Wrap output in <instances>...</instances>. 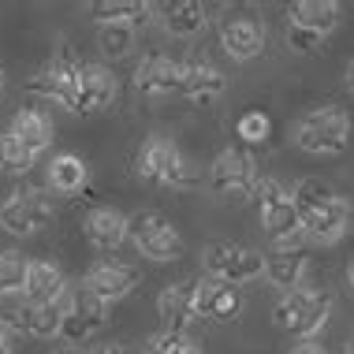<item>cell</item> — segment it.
Here are the masks:
<instances>
[{
	"label": "cell",
	"instance_id": "cell-1",
	"mask_svg": "<svg viewBox=\"0 0 354 354\" xmlns=\"http://www.w3.org/2000/svg\"><path fill=\"white\" fill-rule=\"evenodd\" d=\"M332 306H336V299H332L328 291H321V287H295V291H287L280 302H276L272 310V321L276 328L291 332V336L299 339H313L317 332L328 324L332 317Z\"/></svg>",
	"mask_w": 354,
	"mask_h": 354
},
{
	"label": "cell",
	"instance_id": "cell-2",
	"mask_svg": "<svg viewBox=\"0 0 354 354\" xmlns=\"http://www.w3.org/2000/svg\"><path fill=\"white\" fill-rule=\"evenodd\" d=\"M295 146L313 157H336L351 146V116L336 104L310 109L295 123Z\"/></svg>",
	"mask_w": 354,
	"mask_h": 354
},
{
	"label": "cell",
	"instance_id": "cell-3",
	"mask_svg": "<svg viewBox=\"0 0 354 354\" xmlns=\"http://www.w3.org/2000/svg\"><path fill=\"white\" fill-rule=\"evenodd\" d=\"M202 269L213 280L243 287L265 276V254L243 243H209L202 250Z\"/></svg>",
	"mask_w": 354,
	"mask_h": 354
},
{
	"label": "cell",
	"instance_id": "cell-4",
	"mask_svg": "<svg viewBox=\"0 0 354 354\" xmlns=\"http://www.w3.org/2000/svg\"><path fill=\"white\" fill-rule=\"evenodd\" d=\"M131 243L135 250L146 257V261H157V265H168V261H179L187 250L183 235L176 232V224L165 216V213H135L131 216Z\"/></svg>",
	"mask_w": 354,
	"mask_h": 354
},
{
	"label": "cell",
	"instance_id": "cell-5",
	"mask_svg": "<svg viewBox=\"0 0 354 354\" xmlns=\"http://www.w3.org/2000/svg\"><path fill=\"white\" fill-rule=\"evenodd\" d=\"M135 176L146 179V183H157V187H187L190 183V171H187V160L179 153V146L171 138H160V135L149 138L138 149Z\"/></svg>",
	"mask_w": 354,
	"mask_h": 354
},
{
	"label": "cell",
	"instance_id": "cell-6",
	"mask_svg": "<svg viewBox=\"0 0 354 354\" xmlns=\"http://www.w3.org/2000/svg\"><path fill=\"white\" fill-rule=\"evenodd\" d=\"M209 183H213L216 194L254 198L257 183H261V168H257L250 149H224V153H216V160L209 165Z\"/></svg>",
	"mask_w": 354,
	"mask_h": 354
},
{
	"label": "cell",
	"instance_id": "cell-7",
	"mask_svg": "<svg viewBox=\"0 0 354 354\" xmlns=\"http://www.w3.org/2000/svg\"><path fill=\"white\" fill-rule=\"evenodd\" d=\"M120 93V82L104 64H82L79 75H75V86H71V97L64 109L79 112V116H93V112H104Z\"/></svg>",
	"mask_w": 354,
	"mask_h": 354
},
{
	"label": "cell",
	"instance_id": "cell-8",
	"mask_svg": "<svg viewBox=\"0 0 354 354\" xmlns=\"http://www.w3.org/2000/svg\"><path fill=\"white\" fill-rule=\"evenodd\" d=\"M53 213H56V205L45 190H15L0 205V227L8 235H34L49 224Z\"/></svg>",
	"mask_w": 354,
	"mask_h": 354
},
{
	"label": "cell",
	"instance_id": "cell-9",
	"mask_svg": "<svg viewBox=\"0 0 354 354\" xmlns=\"http://www.w3.org/2000/svg\"><path fill=\"white\" fill-rule=\"evenodd\" d=\"M104 321H109V302L97 299V295L82 283V287H75L71 299H68V317H64L60 339L68 343V347H79V343L97 336L104 328Z\"/></svg>",
	"mask_w": 354,
	"mask_h": 354
},
{
	"label": "cell",
	"instance_id": "cell-10",
	"mask_svg": "<svg viewBox=\"0 0 354 354\" xmlns=\"http://www.w3.org/2000/svg\"><path fill=\"white\" fill-rule=\"evenodd\" d=\"M246 299L235 283L213 280V276H198L194 280V313L198 321H213V324H232L243 317Z\"/></svg>",
	"mask_w": 354,
	"mask_h": 354
},
{
	"label": "cell",
	"instance_id": "cell-11",
	"mask_svg": "<svg viewBox=\"0 0 354 354\" xmlns=\"http://www.w3.org/2000/svg\"><path fill=\"white\" fill-rule=\"evenodd\" d=\"M227 79L224 71L216 68L205 56H190V60L179 64V93L194 104H213L216 97H224Z\"/></svg>",
	"mask_w": 354,
	"mask_h": 354
},
{
	"label": "cell",
	"instance_id": "cell-12",
	"mask_svg": "<svg viewBox=\"0 0 354 354\" xmlns=\"http://www.w3.org/2000/svg\"><path fill=\"white\" fill-rule=\"evenodd\" d=\"M351 216H354V209L347 198H328L321 209H313V213H306L302 216V232L310 243H317V246H336L343 235L351 232Z\"/></svg>",
	"mask_w": 354,
	"mask_h": 354
},
{
	"label": "cell",
	"instance_id": "cell-13",
	"mask_svg": "<svg viewBox=\"0 0 354 354\" xmlns=\"http://www.w3.org/2000/svg\"><path fill=\"white\" fill-rule=\"evenodd\" d=\"M82 64L75 60L71 53H60L56 60H49L41 71H34L30 79H26V90L37 93V97L45 101H56V104H68L71 97V86H75V75H79Z\"/></svg>",
	"mask_w": 354,
	"mask_h": 354
},
{
	"label": "cell",
	"instance_id": "cell-14",
	"mask_svg": "<svg viewBox=\"0 0 354 354\" xmlns=\"http://www.w3.org/2000/svg\"><path fill=\"white\" fill-rule=\"evenodd\" d=\"M220 49L232 56L235 64L257 60L265 53V26L257 19H246V15L224 19V26H220Z\"/></svg>",
	"mask_w": 354,
	"mask_h": 354
},
{
	"label": "cell",
	"instance_id": "cell-15",
	"mask_svg": "<svg viewBox=\"0 0 354 354\" xmlns=\"http://www.w3.org/2000/svg\"><path fill=\"white\" fill-rule=\"evenodd\" d=\"M68 299H71V291L64 295L60 302H45V306H26V302H23L8 324H12V328H19V332H26V336H34V339H56V336L64 332Z\"/></svg>",
	"mask_w": 354,
	"mask_h": 354
},
{
	"label": "cell",
	"instance_id": "cell-16",
	"mask_svg": "<svg viewBox=\"0 0 354 354\" xmlns=\"http://www.w3.org/2000/svg\"><path fill=\"white\" fill-rule=\"evenodd\" d=\"M86 287H90L97 299H104L112 306V302L127 299V295L138 287V269L135 265H123V261H97L90 272H86Z\"/></svg>",
	"mask_w": 354,
	"mask_h": 354
},
{
	"label": "cell",
	"instance_id": "cell-17",
	"mask_svg": "<svg viewBox=\"0 0 354 354\" xmlns=\"http://www.w3.org/2000/svg\"><path fill=\"white\" fill-rule=\"evenodd\" d=\"M82 232H86V239H90L93 250H101V254L120 250V246L131 239V216H123L120 209H112V205H101V209H93V213L86 216Z\"/></svg>",
	"mask_w": 354,
	"mask_h": 354
},
{
	"label": "cell",
	"instance_id": "cell-18",
	"mask_svg": "<svg viewBox=\"0 0 354 354\" xmlns=\"http://www.w3.org/2000/svg\"><path fill=\"white\" fill-rule=\"evenodd\" d=\"M135 90L146 97H165V93H179V64L171 56L153 53L135 68Z\"/></svg>",
	"mask_w": 354,
	"mask_h": 354
},
{
	"label": "cell",
	"instance_id": "cell-19",
	"mask_svg": "<svg viewBox=\"0 0 354 354\" xmlns=\"http://www.w3.org/2000/svg\"><path fill=\"white\" fill-rule=\"evenodd\" d=\"M157 313L165 321V328L171 332H187L198 321L194 313V283H168L157 295Z\"/></svg>",
	"mask_w": 354,
	"mask_h": 354
},
{
	"label": "cell",
	"instance_id": "cell-20",
	"mask_svg": "<svg viewBox=\"0 0 354 354\" xmlns=\"http://www.w3.org/2000/svg\"><path fill=\"white\" fill-rule=\"evenodd\" d=\"M287 19H291V26H299V30H310V34H332L339 26V4L336 0H295L291 8H287Z\"/></svg>",
	"mask_w": 354,
	"mask_h": 354
},
{
	"label": "cell",
	"instance_id": "cell-21",
	"mask_svg": "<svg viewBox=\"0 0 354 354\" xmlns=\"http://www.w3.org/2000/svg\"><path fill=\"white\" fill-rule=\"evenodd\" d=\"M68 295V280L53 261H30V276H26L23 299L26 306H45V302H60Z\"/></svg>",
	"mask_w": 354,
	"mask_h": 354
},
{
	"label": "cell",
	"instance_id": "cell-22",
	"mask_svg": "<svg viewBox=\"0 0 354 354\" xmlns=\"http://www.w3.org/2000/svg\"><path fill=\"white\" fill-rule=\"evenodd\" d=\"M160 15H165V30L171 37H198L209 26V8L198 0H171L160 8Z\"/></svg>",
	"mask_w": 354,
	"mask_h": 354
},
{
	"label": "cell",
	"instance_id": "cell-23",
	"mask_svg": "<svg viewBox=\"0 0 354 354\" xmlns=\"http://www.w3.org/2000/svg\"><path fill=\"white\" fill-rule=\"evenodd\" d=\"M12 135L23 142L26 149L41 153V149L53 146L56 127H53V120L45 116L41 109H23V112H15V120H12Z\"/></svg>",
	"mask_w": 354,
	"mask_h": 354
},
{
	"label": "cell",
	"instance_id": "cell-24",
	"mask_svg": "<svg viewBox=\"0 0 354 354\" xmlns=\"http://www.w3.org/2000/svg\"><path fill=\"white\" fill-rule=\"evenodd\" d=\"M265 280L276 283L280 291H295L306 280V254L295 250H269L265 254Z\"/></svg>",
	"mask_w": 354,
	"mask_h": 354
},
{
	"label": "cell",
	"instance_id": "cell-25",
	"mask_svg": "<svg viewBox=\"0 0 354 354\" xmlns=\"http://www.w3.org/2000/svg\"><path fill=\"white\" fill-rule=\"evenodd\" d=\"M257 216H261V227L269 232L272 243H280V239H291V235L302 232V216H299V209H295L291 194L280 198V202L257 205Z\"/></svg>",
	"mask_w": 354,
	"mask_h": 354
},
{
	"label": "cell",
	"instance_id": "cell-26",
	"mask_svg": "<svg viewBox=\"0 0 354 354\" xmlns=\"http://www.w3.org/2000/svg\"><path fill=\"white\" fill-rule=\"evenodd\" d=\"M90 15L97 19V23H146L153 15V4H142V0H93L90 4Z\"/></svg>",
	"mask_w": 354,
	"mask_h": 354
},
{
	"label": "cell",
	"instance_id": "cell-27",
	"mask_svg": "<svg viewBox=\"0 0 354 354\" xmlns=\"http://www.w3.org/2000/svg\"><path fill=\"white\" fill-rule=\"evenodd\" d=\"M86 179H90V168H86L82 157H75V153H60V157H53L49 165V187L60 190V194H75V190L86 187Z\"/></svg>",
	"mask_w": 354,
	"mask_h": 354
},
{
	"label": "cell",
	"instance_id": "cell-28",
	"mask_svg": "<svg viewBox=\"0 0 354 354\" xmlns=\"http://www.w3.org/2000/svg\"><path fill=\"white\" fill-rule=\"evenodd\" d=\"M34 160H37V153L26 149L12 131L0 135V171H4V176H26V171L34 168Z\"/></svg>",
	"mask_w": 354,
	"mask_h": 354
},
{
	"label": "cell",
	"instance_id": "cell-29",
	"mask_svg": "<svg viewBox=\"0 0 354 354\" xmlns=\"http://www.w3.org/2000/svg\"><path fill=\"white\" fill-rule=\"evenodd\" d=\"M135 26L131 23H104L97 30V45L101 53L109 56V60H123V56H131V49H135Z\"/></svg>",
	"mask_w": 354,
	"mask_h": 354
},
{
	"label": "cell",
	"instance_id": "cell-30",
	"mask_svg": "<svg viewBox=\"0 0 354 354\" xmlns=\"http://www.w3.org/2000/svg\"><path fill=\"white\" fill-rule=\"evenodd\" d=\"M142 351H146V354H205L202 343L190 336V332H171V328L153 332Z\"/></svg>",
	"mask_w": 354,
	"mask_h": 354
},
{
	"label": "cell",
	"instance_id": "cell-31",
	"mask_svg": "<svg viewBox=\"0 0 354 354\" xmlns=\"http://www.w3.org/2000/svg\"><path fill=\"white\" fill-rule=\"evenodd\" d=\"M26 276H30V257H23L19 250L0 254V295H23Z\"/></svg>",
	"mask_w": 354,
	"mask_h": 354
},
{
	"label": "cell",
	"instance_id": "cell-32",
	"mask_svg": "<svg viewBox=\"0 0 354 354\" xmlns=\"http://www.w3.org/2000/svg\"><path fill=\"white\" fill-rule=\"evenodd\" d=\"M291 198H295V209H299V216H306V213H313V209H321L328 198H336V190H332L324 179H299L295 183V190H291Z\"/></svg>",
	"mask_w": 354,
	"mask_h": 354
},
{
	"label": "cell",
	"instance_id": "cell-33",
	"mask_svg": "<svg viewBox=\"0 0 354 354\" xmlns=\"http://www.w3.org/2000/svg\"><path fill=\"white\" fill-rule=\"evenodd\" d=\"M235 135L243 138L246 146H261V142L272 135V120L265 116L261 109H250V112H243V116H239V123H235Z\"/></svg>",
	"mask_w": 354,
	"mask_h": 354
},
{
	"label": "cell",
	"instance_id": "cell-34",
	"mask_svg": "<svg viewBox=\"0 0 354 354\" xmlns=\"http://www.w3.org/2000/svg\"><path fill=\"white\" fill-rule=\"evenodd\" d=\"M291 190H287L280 179H272V176H261V183H257L254 190V198H257V205H269V202H280V198H287Z\"/></svg>",
	"mask_w": 354,
	"mask_h": 354
},
{
	"label": "cell",
	"instance_id": "cell-35",
	"mask_svg": "<svg viewBox=\"0 0 354 354\" xmlns=\"http://www.w3.org/2000/svg\"><path fill=\"white\" fill-rule=\"evenodd\" d=\"M287 41H291V49H299V53H317V45L324 41V37L310 34V30H299V26H287Z\"/></svg>",
	"mask_w": 354,
	"mask_h": 354
},
{
	"label": "cell",
	"instance_id": "cell-36",
	"mask_svg": "<svg viewBox=\"0 0 354 354\" xmlns=\"http://www.w3.org/2000/svg\"><path fill=\"white\" fill-rule=\"evenodd\" d=\"M291 354H328V351H324L317 339H302V343H295V347H291Z\"/></svg>",
	"mask_w": 354,
	"mask_h": 354
},
{
	"label": "cell",
	"instance_id": "cell-37",
	"mask_svg": "<svg viewBox=\"0 0 354 354\" xmlns=\"http://www.w3.org/2000/svg\"><path fill=\"white\" fill-rule=\"evenodd\" d=\"M90 354H135L127 347V343H101V347H93Z\"/></svg>",
	"mask_w": 354,
	"mask_h": 354
},
{
	"label": "cell",
	"instance_id": "cell-38",
	"mask_svg": "<svg viewBox=\"0 0 354 354\" xmlns=\"http://www.w3.org/2000/svg\"><path fill=\"white\" fill-rule=\"evenodd\" d=\"M0 354H12V324L0 317Z\"/></svg>",
	"mask_w": 354,
	"mask_h": 354
},
{
	"label": "cell",
	"instance_id": "cell-39",
	"mask_svg": "<svg viewBox=\"0 0 354 354\" xmlns=\"http://www.w3.org/2000/svg\"><path fill=\"white\" fill-rule=\"evenodd\" d=\"M343 82H347V90L354 93V60L347 64V75H343Z\"/></svg>",
	"mask_w": 354,
	"mask_h": 354
},
{
	"label": "cell",
	"instance_id": "cell-40",
	"mask_svg": "<svg viewBox=\"0 0 354 354\" xmlns=\"http://www.w3.org/2000/svg\"><path fill=\"white\" fill-rule=\"evenodd\" d=\"M49 354H79V351H75V347H68V343H64V347H53Z\"/></svg>",
	"mask_w": 354,
	"mask_h": 354
},
{
	"label": "cell",
	"instance_id": "cell-41",
	"mask_svg": "<svg viewBox=\"0 0 354 354\" xmlns=\"http://www.w3.org/2000/svg\"><path fill=\"white\" fill-rule=\"evenodd\" d=\"M339 354H354V336L347 339V343H343V347H339Z\"/></svg>",
	"mask_w": 354,
	"mask_h": 354
},
{
	"label": "cell",
	"instance_id": "cell-42",
	"mask_svg": "<svg viewBox=\"0 0 354 354\" xmlns=\"http://www.w3.org/2000/svg\"><path fill=\"white\" fill-rule=\"evenodd\" d=\"M347 276H351V283H354V261H351V269H347Z\"/></svg>",
	"mask_w": 354,
	"mask_h": 354
},
{
	"label": "cell",
	"instance_id": "cell-43",
	"mask_svg": "<svg viewBox=\"0 0 354 354\" xmlns=\"http://www.w3.org/2000/svg\"><path fill=\"white\" fill-rule=\"evenodd\" d=\"M0 90H4V68H0Z\"/></svg>",
	"mask_w": 354,
	"mask_h": 354
}]
</instances>
